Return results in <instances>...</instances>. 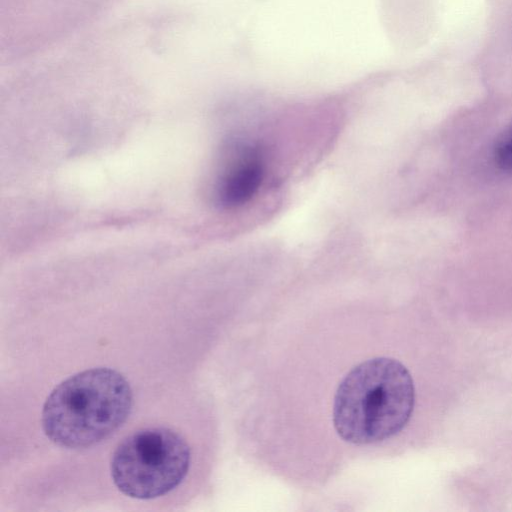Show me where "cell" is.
Instances as JSON below:
<instances>
[{"instance_id": "3", "label": "cell", "mask_w": 512, "mask_h": 512, "mask_svg": "<svg viewBox=\"0 0 512 512\" xmlns=\"http://www.w3.org/2000/svg\"><path fill=\"white\" fill-rule=\"evenodd\" d=\"M190 458V447L179 433L166 427H145L117 445L110 474L121 493L149 500L180 485L188 473Z\"/></svg>"}, {"instance_id": "5", "label": "cell", "mask_w": 512, "mask_h": 512, "mask_svg": "<svg viewBox=\"0 0 512 512\" xmlns=\"http://www.w3.org/2000/svg\"><path fill=\"white\" fill-rule=\"evenodd\" d=\"M494 159L497 166L512 174V125L499 136L494 147Z\"/></svg>"}, {"instance_id": "4", "label": "cell", "mask_w": 512, "mask_h": 512, "mask_svg": "<svg viewBox=\"0 0 512 512\" xmlns=\"http://www.w3.org/2000/svg\"><path fill=\"white\" fill-rule=\"evenodd\" d=\"M220 179L217 198L227 208L242 206L258 192L264 178V160L261 151L242 144L236 151Z\"/></svg>"}, {"instance_id": "1", "label": "cell", "mask_w": 512, "mask_h": 512, "mask_svg": "<svg viewBox=\"0 0 512 512\" xmlns=\"http://www.w3.org/2000/svg\"><path fill=\"white\" fill-rule=\"evenodd\" d=\"M132 402L131 387L122 374L108 367L87 369L53 388L43 404L42 429L59 447H90L126 421Z\"/></svg>"}, {"instance_id": "2", "label": "cell", "mask_w": 512, "mask_h": 512, "mask_svg": "<svg viewBox=\"0 0 512 512\" xmlns=\"http://www.w3.org/2000/svg\"><path fill=\"white\" fill-rule=\"evenodd\" d=\"M414 399L413 380L404 365L387 357L366 360L348 372L337 388L334 427L350 443L383 441L406 425Z\"/></svg>"}]
</instances>
